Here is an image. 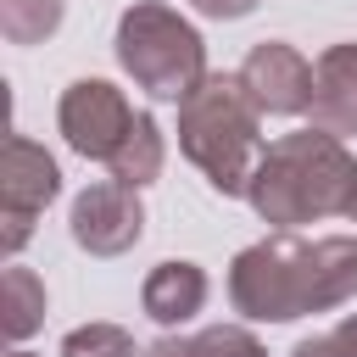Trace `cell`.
I'll return each mask as SVG.
<instances>
[{
  "instance_id": "1",
  "label": "cell",
  "mask_w": 357,
  "mask_h": 357,
  "mask_svg": "<svg viewBox=\"0 0 357 357\" xmlns=\"http://www.w3.org/2000/svg\"><path fill=\"white\" fill-rule=\"evenodd\" d=\"M357 296V234L301 240L296 229H273L229 262V301L257 324H290L307 312L346 307Z\"/></svg>"
},
{
  "instance_id": "2",
  "label": "cell",
  "mask_w": 357,
  "mask_h": 357,
  "mask_svg": "<svg viewBox=\"0 0 357 357\" xmlns=\"http://www.w3.org/2000/svg\"><path fill=\"white\" fill-rule=\"evenodd\" d=\"M351 184H357V156L346 151V139H335L324 128H296L262 151V167H257L245 201L257 206L262 223L301 229V223L346 212Z\"/></svg>"
},
{
  "instance_id": "3",
  "label": "cell",
  "mask_w": 357,
  "mask_h": 357,
  "mask_svg": "<svg viewBox=\"0 0 357 357\" xmlns=\"http://www.w3.org/2000/svg\"><path fill=\"white\" fill-rule=\"evenodd\" d=\"M178 151L206 173L218 195H245L262 167V112L251 106L240 73H206L190 100H178Z\"/></svg>"
},
{
  "instance_id": "4",
  "label": "cell",
  "mask_w": 357,
  "mask_h": 357,
  "mask_svg": "<svg viewBox=\"0 0 357 357\" xmlns=\"http://www.w3.org/2000/svg\"><path fill=\"white\" fill-rule=\"evenodd\" d=\"M117 61L151 100H190L206 78V45L190 17L162 0H134L117 17Z\"/></svg>"
},
{
  "instance_id": "5",
  "label": "cell",
  "mask_w": 357,
  "mask_h": 357,
  "mask_svg": "<svg viewBox=\"0 0 357 357\" xmlns=\"http://www.w3.org/2000/svg\"><path fill=\"white\" fill-rule=\"evenodd\" d=\"M61 190V167L45 145H33L28 134H11L0 151V251L17 257L33 234V218L56 201Z\"/></svg>"
},
{
  "instance_id": "6",
  "label": "cell",
  "mask_w": 357,
  "mask_h": 357,
  "mask_svg": "<svg viewBox=\"0 0 357 357\" xmlns=\"http://www.w3.org/2000/svg\"><path fill=\"white\" fill-rule=\"evenodd\" d=\"M134 117H139V112L128 106V95H123L117 84H106V78H78V84H67V89H61V106H56V128H61V139H67L84 162H112L117 145L128 139Z\"/></svg>"
},
{
  "instance_id": "7",
  "label": "cell",
  "mask_w": 357,
  "mask_h": 357,
  "mask_svg": "<svg viewBox=\"0 0 357 357\" xmlns=\"http://www.w3.org/2000/svg\"><path fill=\"white\" fill-rule=\"evenodd\" d=\"M67 234L78 251L89 257H123L128 245H139L145 234V206H139V190L117 184V178H100L89 190L73 195V212H67Z\"/></svg>"
},
{
  "instance_id": "8",
  "label": "cell",
  "mask_w": 357,
  "mask_h": 357,
  "mask_svg": "<svg viewBox=\"0 0 357 357\" xmlns=\"http://www.w3.org/2000/svg\"><path fill=\"white\" fill-rule=\"evenodd\" d=\"M240 84L262 117H301L312 106V61L284 39L251 45V56L240 61Z\"/></svg>"
},
{
  "instance_id": "9",
  "label": "cell",
  "mask_w": 357,
  "mask_h": 357,
  "mask_svg": "<svg viewBox=\"0 0 357 357\" xmlns=\"http://www.w3.org/2000/svg\"><path fill=\"white\" fill-rule=\"evenodd\" d=\"M312 128L351 139L357 134V45H329L312 61Z\"/></svg>"
},
{
  "instance_id": "10",
  "label": "cell",
  "mask_w": 357,
  "mask_h": 357,
  "mask_svg": "<svg viewBox=\"0 0 357 357\" xmlns=\"http://www.w3.org/2000/svg\"><path fill=\"white\" fill-rule=\"evenodd\" d=\"M206 268H195V262H184V257H167V262H156L151 273H145V284H139V307H145V318H156L162 329H178V324H190L201 307H206Z\"/></svg>"
},
{
  "instance_id": "11",
  "label": "cell",
  "mask_w": 357,
  "mask_h": 357,
  "mask_svg": "<svg viewBox=\"0 0 357 357\" xmlns=\"http://www.w3.org/2000/svg\"><path fill=\"white\" fill-rule=\"evenodd\" d=\"M162 162H167L162 123H156L151 112H139V117H134V128H128V139L117 145V156H112L106 167H112V178H117V184L145 190V184H156V178H162Z\"/></svg>"
},
{
  "instance_id": "12",
  "label": "cell",
  "mask_w": 357,
  "mask_h": 357,
  "mask_svg": "<svg viewBox=\"0 0 357 357\" xmlns=\"http://www.w3.org/2000/svg\"><path fill=\"white\" fill-rule=\"evenodd\" d=\"M145 357H268L262 340L240 324H212L195 335H162L156 346H145Z\"/></svg>"
},
{
  "instance_id": "13",
  "label": "cell",
  "mask_w": 357,
  "mask_h": 357,
  "mask_svg": "<svg viewBox=\"0 0 357 357\" xmlns=\"http://www.w3.org/2000/svg\"><path fill=\"white\" fill-rule=\"evenodd\" d=\"M45 324V279L33 268H6L0 273V329L6 340H28Z\"/></svg>"
},
{
  "instance_id": "14",
  "label": "cell",
  "mask_w": 357,
  "mask_h": 357,
  "mask_svg": "<svg viewBox=\"0 0 357 357\" xmlns=\"http://www.w3.org/2000/svg\"><path fill=\"white\" fill-rule=\"evenodd\" d=\"M67 0H0V33L11 45H39L61 28Z\"/></svg>"
},
{
  "instance_id": "15",
  "label": "cell",
  "mask_w": 357,
  "mask_h": 357,
  "mask_svg": "<svg viewBox=\"0 0 357 357\" xmlns=\"http://www.w3.org/2000/svg\"><path fill=\"white\" fill-rule=\"evenodd\" d=\"M61 357H145L123 324H78L61 335Z\"/></svg>"
},
{
  "instance_id": "16",
  "label": "cell",
  "mask_w": 357,
  "mask_h": 357,
  "mask_svg": "<svg viewBox=\"0 0 357 357\" xmlns=\"http://www.w3.org/2000/svg\"><path fill=\"white\" fill-rule=\"evenodd\" d=\"M290 357H357V312H346L340 324H329L324 335H307L290 346Z\"/></svg>"
},
{
  "instance_id": "17",
  "label": "cell",
  "mask_w": 357,
  "mask_h": 357,
  "mask_svg": "<svg viewBox=\"0 0 357 357\" xmlns=\"http://www.w3.org/2000/svg\"><path fill=\"white\" fill-rule=\"evenodd\" d=\"M201 17H218V22H234V17H251L257 0H190Z\"/></svg>"
},
{
  "instance_id": "18",
  "label": "cell",
  "mask_w": 357,
  "mask_h": 357,
  "mask_svg": "<svg viewBox=\"0 0 357 357\" xmlns=\"http://www.w3.org/2000/svg\"><path fill=\"white\" fill-rule=\"evenodd\" d=\"M340 218H351V223H357V184H351V195H346V212H340Z\"/></svg>"
}]
</instances>
